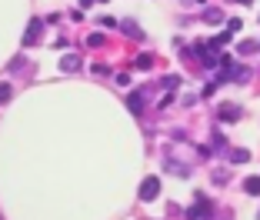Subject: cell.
<instances>
[{
  "instance_id": "6da1fadb",
  "label": "cell",
  "mask_w": 260,
  "mask_h": 220,
  "mask_svg": "<svg viewBox=\"0 0 260 220\" xmlns=\"http://www.w3.org/2000/svg\"><path fill=\"white\" fill-rule=\"evenodd\" d=\"M157 190H160V180H157V177H147L144 187H140V197H144V200H153V197H157Z\"/></svg>"
},
{
  "instance_id": "7a4b0ae2",
  "label": "cell",
  "mask_w": 260,
  "mask_h": 220,
  "mask_svg": "<svg viewBox=\"0 0 260 220\" xmlns=\"http://www.w3.org/2000/svg\"><path fill=\"white\" fill-rule=\"evenodd\" d=\"M60 67H63V70L70 74V70H77V67H80V57H77V53H67V57L60 60Z\"/></svg>"
},
{
  "instance_id": "3957f363",
  "label": "cell",
  "mask_w": 260,
  "mask_h": 220,
  "mask_svg": "<svg viewBox=\"0 0 260 220\" xmlns=\"http://www.w3.org/2000/svg\"><path fill=\"white\" fill-rule=\"evenodd\" d=\"M220 117H223V120H237V107H234V104H227V107H223V110H220Z\"/></svg>"
},
{
  "instance_id": "277c9868",
  "label": "cell",
  "mask_w": 260,
  "mask_h": 220,
  "mask_svg": "<svg viewBox=\"0 0 260 220\" xmlns=\"http://www.w3.org/2000/svg\"><path fill=\"white\" fill-rule=\"evenodd\" d=\"M127 104H130V110H134V114H140V107H144V97H140V93H134Z\"/></svg>"
},
{
  "instance_id": "5b68a950",
  "label": "cell",
  "mask_w": 260,
  "mask_h": 220,
  "mask_svg": "<svg viewBox=\"0 0 260 220\" xmlns=\"http://www.w3.org/2000/svg\"><path fill=\"white\" fill-rule=\"evenodd\" d=\"M244 187H247V194H260V177H250Z\"/></svg>"
},
{
  "instance_id": "8992f818",
  "label": "cell",
  "mask_w": 260,
  "mask_h": 220,
  "mask_svg": "<svg viewBox=\"0 0 260 220\" xmlns=\"http://www.w3.org/2000/svg\"><path fill=\"white\" fill-rule=\"evenodd\" d=\"M247 157H250V153H247V150H234V153H230V160H234V164H244Z\"/></svg>"
},
{
  "instance_id": "52a82bcc",
  "label": "cell",
  "mask_w": 260,
  "mask_h": 220,
  "mask_svg": "<svg viewBox=\"0 0 260 220\" xmlns=\"http://www.w3.org/2000/svg\"><path fill=\"white\" fill-rule=\"evenodd\" d=\"M207 20H210V23H220L223 14H220V10H207Z\"/></svg>"
},
{
  "instance_id": "ba28073f",
  "label": "cell",
  "mask_w": 260,
  "mask_h": 220,
  "mask_svg": "<svg viewBox=\"0 0 260 220\" xmlns=\"http://www.w3.org/2000/svg\"><path fill=\"white\" fill-rule=\"evenodd\" d=\"M87 44H90V47H100V44H104V34H93V37L87 40Z\"/></svg>"
},
{
  "instance_id": "9c48e42d",
  "label": "cell",
  "mask_w": 260,
  "mask_h": 220,
  "mask_svg": "<svg viewBox=\"0 0 260 220\" xmlns=\"http://www.w3.org/2000/svg\"><path fill=\"white\" fill-rule=\"evenodd\" d=\"M150 64H153V60H150V57H147V53H144V57H140V60H137V67H140V70H147V67H150Z\"/></svg>"
},
{
  "instance_id": "30bf717a",
  "label": "cell",
  "mask_w": 260,
  "mask_h": 220,
  "mask_svg": "<svg viewBox=\"0 0 260 220\" xmlns=\"http://www.w3.org/2000/svg\"><path fill=\"white\" fill-rule=\"evenodd\" d=\"M7 97H10V87L4 84V87H0V104H4V100H7Z\"/></svg>"
},
{
  "instance_id": "8fae6325",
  "label": "cell",
  "mask_w": 260,
  "mask_h": 220,
  "mask_svg": "<svg viewBox=\"0 0 260 220\" xmlns=\"http://www.w3.org/2000/svg\"><path fill=\"white\" fill-rule=\"evenodd\" d=\"M237 4H250V0H237Z\"/></svg>"
}]
</instances>
